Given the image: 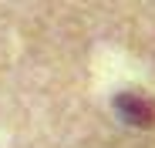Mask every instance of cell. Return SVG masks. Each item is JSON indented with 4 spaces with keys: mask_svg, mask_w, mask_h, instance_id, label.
Here are the masks:
<instances>
[{
    "mask_svg": "<svg viewBox=\"0 0 155 148\" xmlns=\"http://www.w3.org/2000/svg\"><path fill=\"white\" fill-rule=\"evenodd\" d=\"M118 111L125 114V118H132V121H148L152 118V108L142 101V98H132V94H125V98H118Z\"/></svg>",
    "mask_w": 155,
    "mask_h": 148,
    "instance_id": "1",
    "label": "cell"
}]
</instances>
